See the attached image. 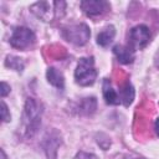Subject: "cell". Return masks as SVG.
Instances as JSON below:
<instances>
[{"label": "cell", "instance_id": "obj_1", "mask_svg": "<svg viewBox=\"0 0 159 159\" xmlns=\"http://www.w3.org/2000/svg\"><path fill=\"white\" fill-rule=\"evenodd\" d=\"M66 2L63 1H53V2H47V1H39L31 5V11L41 20L43 21H52L53 19L61 17L63 14L60 12L65 10Z\"/></svg>", "mask_w": 159, "mask_h": 159}, {"label": "cell", "instance_id": "obj_2", "mask_svg": "<svg viewBox=\"0 0 159 159\" xmlns=\"http://www.w3.org/2000/svg\"><path fill=\"white\" fill-rule=\"evenodd\" d=\"M97 77V71L94 68L93 57H83L80 60L77 68L75 71L76 82L80 86H91L94 83Z\"/></svg>", "mask_w": 159, "mask_h": 159}, {"label": "cell", "instance_id": "obj_3", "mask_svg": "<svg viewBox=\"0 0 159 159\" xmlns=\"http://www.w3.org/2000/svg\"><path fill=\"white\" fill-rule=\"evenodd\" d=\"M40 116H41L40 104L34 98H27L25 104V120H24L26 124L27 135H32L36 132L41 120Z\"/></svg>", "mask_w": 159, "mask_h": 159}, {"label": "cell", "instance_id": "obj_4", "mask_svg": "<svg viewBox=\"0 0 159 159\" xmlns=\"http://www.w3.org/2000/svg\"><path fill=\"white\" fill-rule=\"evenodd\" d=\"M35 34L27 27H16L10 37V45L19 50H26L35 42Z\"/></svg>", "mask_w": 159, "mask_h": 159}, {"label": "cell", "instance_id": "obj_5", "mask_svg": "<svg viewBox=\"0 0 159 159\" xmlns=\"http://www.w3.org/2000/svg\"><path fill=\"white\" fill-rule=\"evenodd\" d=\"M150 41V31L145 25H138L129 31L128 42L132 50H142Z\"/></svg>", "mask_w": 159, "mask_h": 159}, {"label": "cell", "instance_id": "obj_6", "mask_svg": "<svg viewBox=\"0 0 159 159\" xmlns=\"http://www.w3.org/2000/svg\"><path fill=\"white\" fill-rule=\"evenodd\" d=\"M89 29L87 25L84 24H80V25H72V26H68L63 30V37L75 43V45H84L88 39H89Z\"/></svg>", "mask_w": 159, "mask_h": 159}, {"label": "cell", "instance_id": "obj_7", "mask_svg": "<svg viewBox=\"0 0 159 159\" xmlns=\"http://www.w3.org/2000/svg\"><path fill=\"white\" fill-rule=\"evenodd\" d=\"M81 7L88 16L103 15L109 10V4L103 0H84L81 2Z\"/></svg>", "mask_w": 159, "mask_h": 159}, {"label": "cell", "instance_id": "obj_8", "mask_svg": "<svg viewBox=\"0 0 159 159\" xmlns=\"http://www.w3.org/2000/svg\"><path fill=\"white\" fill-rule=\"evenodd\" d=\"M113 52L120 63H132L134 60V50H132L129 46L117 45L113 47Z\"/></svg>", "mask_w": 159, "mask_h": 159}, {"label": "cell", "instance_id": "obj_9", "mask_svg": "<svg viewBox=\"0 0 159 159\" xmlns=\"http://www.w3.org/2000/svg\"><path fill=\"white\" fill-rule=\"evenodd\" d=\"M103 97L108 104H119L120 103L119 96L112 88L109 80H104V82H103Z\"/></svg>", "mask_w": 159, "mask_h": 159}, {"label": "cell", "instance_id": "obj_10", "mask_svg": "<svg viewBox=\"0 0 159 159\" xmlns=\"http://www.w3.org/2000/svg\"><path fill=\"white\" fill-rule=\"evenodd\" d=\"M46 76H47V81H48L52 86H55V87H57V88H61V89L65 87V78H63V75H62L58 70H56L55 67H50V68L47 70Z\"/></svg>", "mask_w": 159, "mask_h": 159}, {"label": "cell", "instance_id": "obj_11", "mask_svg": "<svg viewBox=\"0 0 159 159\" xmlns=\"http://www.w3.org/2000/svg\"><path fill=\"white\" fill-rule=\"evenodd\" d=\"M114 35H116V30H114V26H107L104 27L98 35H97V43L101 45V46H107L109 45L113 39H114Z\"/></svg>", "mask_w": 159, "mask_h": 159}, {"label": "cell", "instance_id": "obj_12", "mask_svg": "<svg viewBox=\"0 0 159 159\" xmlns=\"http://www.w3.org/2000/svg\"><path fill=\"white\" fill-rule=\"evenodd\" d=\"M119 99L124 106H129L133 99H134V89L132 87V84L129 82H127L125 84H123L119 89Z\"/></svg>", "mask_w": 159, "mask_h": 159}, {"label": "cell", "instance_id": "obj_13", "mask_svg": "<svg viewBox=\"0 0 159 159\" xmlns=\"http://www.w3.org/2000/svg\"><path fill=\"white\" fill-rule=\"evenodd\" d=\"M96 106H97V102H96V98L94 97H89V98H84L80 106V109L82 113L84 114H91L94 112L96 109Z\"/></svg>", "mask_w": 159, "mask_h": 159}, {"label": "cell", "instance_id": "obj_14", "mask_svg": "<svg viewBox=\"0 0 159 159\" xmlns=\"http://www.w3.org/2000/svg\"><path fill=\"white\" fill-rule=\"evenodd\" d=\"M5 65L12 70H16V71H22L24 68V62L21 58L19 57H15V56H7L6 57V61H5Z\"/></svg>", "mask_w": 159, "mask_h": 159}, {"label": "cell", "instance_id": "obj_15", "mask_svg": "<svg viewBox=\"0 0 159 159\" xmlns=\"http://www.w3.org/2000/svg\"><path fill=\"white\" fill-rule=\"evenodd\" d=\"M10 118H11V116H10V113H9V111H7V107H6L5 102L1 101V119H2L4 122H9Z\"/></svg>", "mask_w": 159, "mask_h": 159}, {"label": "cell", "instance_id": "obj_16", "mask_svg": "<svg viewBox=\"0 0 159 159\" xmlns=\"http://www.w3.org/2000/svg\"><path fill=\"white\" fill-rule=\"evenodd\" d=\"M76 159H97V157L93 155V154H88V153L81 152V153H78L76 155Z\"/></svg>", "mask_w": 159, "mask_h": 159}, {"label": "cell", "instance_id": "obj_17", "mask_svg": "<svg viewBox=\"0 0 159 159\" xmlns=\"http://www.w3.org/2000/svg\"><path fill=\"white\" fill-rule=\"evenodd\" d=\"M10 92V86L7 84V83H5V82H1V97H5L7 93Z\"/></svg>", "mask_w": 159, "mask_h": 159}, {"label": "cell", "instance_id": "obj_18", "mask_svg": "<svg viewBox=\"0 0 159 159\" xmlns=\"http://www.w3.org/2000/svg\"><path fill=\"white\" fill-rule=\"evenodd\" d=\"M154 129H155L157 134L159 135V118H157V120H155V123H154Z\"/></svg>", "mask_w": 159, "mask_h": 159}, {"label": "cell", "instance_id": "obj_19", "mask_svg": "<svg viewBox=\"0 0 159 159\" xmlns=\"http://www.w3.org/2000/svg\"><path fill=\"white\" fill-rule=\"evenodd\" d=\"M1 159H6V157H5V153H4V150H1Z\"/></svg>", "mask_w": 159, "mask_h": 159}, {"label": "cell", "instance_id": "obj_20", "mask_svg": "<svg viewBox=\"0 0 159 159\" xmlns=\"http://www.w3.org/2000/svg\"><path fill=\"white\" fill-rule=\"evenodd\" d=\"M125 159H139V158H125Z\"/></svg>", "mask_w": 159, "mask_h": 159}]
</instances>
